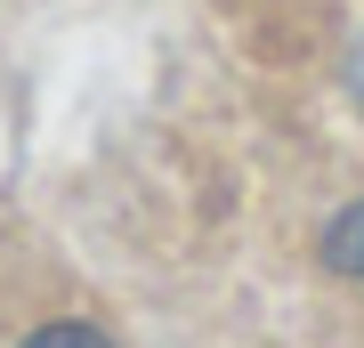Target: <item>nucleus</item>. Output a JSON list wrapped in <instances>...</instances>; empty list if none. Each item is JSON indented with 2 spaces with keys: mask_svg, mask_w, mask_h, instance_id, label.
Segmentation results:
<instances>
[{
  "mask_svg": "<svg viewBox=\"0 0 364 348\" xmlns=\"http://www.w3.org/2000/svg\"><path fill=\"white\" fill-rule=\"evenodd\" d=\"M25 348H114V340H105L97 324H81V316H57V324H41Z\"/></svg>",
  "mask_w": 364,
  "mask_h": 348,
  "instance_id": "f03ea898",
  "label": "nucleus"
},
{
  "mask_svg": "<svg viewBox=\"0 0 364 348\" xmlns=\"http://www.w3.org/2000/svg\"><path fill=\"white\" fill-rule=\"evenodd\" d=\"M324 259H332L340 275H356V284H364V194H356V203L324 227Z\"/></svg>",
  "mask_w": 364,
  "mask_h": 348,
  "instance_id": "f257e3e1",
  "label": "nucleus"
}]
</instances>
